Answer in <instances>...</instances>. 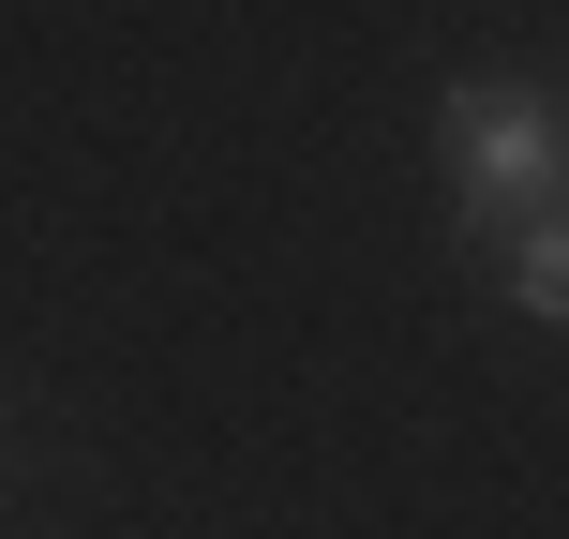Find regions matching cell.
Returning a JSON list of instances; mask_svg holds the SVG:
<instances>
[{"mask_svg":"<svg viewBox=\"0 0 569 539\" xmlns=\"http://www.w3.org/2000/svg\"><path fill=\"white\" fill-rule=\"evenodd\" d=\"M435 166H450L465 256H510L540 210H569V120L525 76H450L435 90Z\"/></svg>","mask_w":569,"mask_h":539,"instance_id":"1","label":"cell"},{"mask_svg":"<svg viewBox=\"0 0 569 539\" xmlns=\"http://www.w3.org/2000/svg\"><path fill=\"white\" fill-rule=\"evenodd\" d=\"M495 285H510V315H540V330H569V210H540V226L495 256Z\"/></svg>","mask_w":569,"mask_h":539,"instance_id":"2","label":"cell"}]
</instances>
